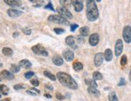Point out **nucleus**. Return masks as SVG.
Segmentation results:
<instances>
[{"mask_svg":"<svg viewBox=\"0 0 131 101\" xmlns=\"http://www.w3.org/2000/svg\"><path fill=\"white\" fill-rule=\"evenodd\" d=\"M93 80L96 81V80H101L103 79V76H102V74H101L100 72H94L93 74Z\"/></svg>","mask_w":131,"mask_h":101,"instance_id":"27","label":"nucleus"},{"mask_svg":"<svg viewBox=\"0 0 131 101\" xmlns=\"http://www.w3.org/2000/svg\"><path fill=\"white\" fill-rule=\"evenodd\" d=\"M78 42L79 43H81V44H83L84 42V38L83 37H81V39H80V36H78Z\"/></svg>","mask_w":131,"mask_h":101,"instance_id":"42","label":"nucleus"},{"mask_svg":"<svg viewBox=\"0 0 131 101\" xmlns=\"http://www.w3.org/2000/svg\"><path fill=\"white\" fill-rule=\"evenodd\" d=\"M31 83L32 85H33L34 87H38L39 85V80H38V79H36L31 80Z\"/></svg>","mask_w":131,"mask_h":101,"instance_id":"33","label":"nucleus"},{"mask_svg":"<svg viewBox=\"0 0 131 101\" xmlns=\"http://www.w3.org/2000/svg\"><path fill=\"white\" fill-rule=\"evenodd\" d=\"M1 101H11V100L10 98H6V99H3Z\"/></svg>","mask_w":131,"mask_h":101,"instance_id":"46","label":"nucleus"},{"mask_svg":"<svg viewBox=\"0 0 131 101\" xmlns=\"http://www.w3.org/2000/svg\"><path fill=\"white\" fill-rule=\"evenodd\" d=\"M52 62H53V63L56 65V66H62V65L64 64L63 58H61L60 56H58V55L53 57V58H52Z\"/></svg>","mask_w":131,"mask_h":101,"instance_id":"16","label":"nucleus"},{"mask_svg":"<svg viewBox=\"0 0 131 101\" xmlns=\"http://www.w3.org/2000/svg\"><path fill=\"white\" fill-rule=\"evenodd\" d=\"M96 1H97V2H101V0H96Z\"/></svg>","mask_w":131,"mask_h":101,"instance_id":"49","label":"nucleus"},{"mask_svg":"<svg viewBox=\"0 0 131 101\" xmlns=\"http://www.w3.org/2000/svg\"><path fill=\"white\" fill-rule=\"evenodd\" d=\"M2 66H3V63L0 62V67H2Z\"/></svg>","mask_w":131,"mask_h":101,"instance_id":"48","label":"nucleus"},{"mask_svg":"<svg viewBox=\"0 0 131 101\" xmlns=\"http://www.w3.org/2000/svg\"><path fill=\"white\" fill-rule=\"evenodd\" d=\"M0 77H2L3 79H5L7 80H11L15 78V76L12 73H11L8 70H6L1 71V73H0Z\"/></svg>","mask_w":131,"mask_h":101,"instance_id":"14","label":"nucleus"},{"mask_svg":"<svg viewBox=\"0 0 131 101\" xmlns=\"http://www.w3.org/2000/svg\"><path fill=\"white\" fill-rule=\"evenodd\" d=\"M56 11L58 12V14L64 17V19H72V15L70 11H69L66 7H58L56 8Z\"/></svg>","mask_w":131,"mask_h":101,"instance_id":"5","label":"nucleus"},{"mask_svg":"<svg viewBox=\"0 0 131 101\" xmlns=\"http://www.w3.org/2000/svg\"><path fill=\"white\" fill-rule=\"evenodd\" d=\"M27 94L31 95H32V96H35V95H36V93L32 92L31 91H27Z\"/></svg>","mask_w":131,"mask_h":101,"instance_id":"41","label":"nucleus"},{"mask_svg":"<svg viewBox=\"0 0 131 101\" xmlns=\"http://www.w3.org/2000/svg\"><path fill=\"white\" fill-rule=\"evenodd\" d=\"M19 32H14V33H13V37L14 38H16V37H17V36H19Z\"/></svg>","mask_w":131,"mask_h":101,"instance_id":"43","label":"nucleus"},{"mask_svg":"<svg viewBox=\"0 0 131 101\" xmlns=\"http://www.w3.org/2000/svg\"><path fill=\"white\" fill-rule=\"evenodd\" d=\"M7 5H9L11 7H21V3L19 1H16V0H3Z\"/></svg>","mask_w":131,"mask_h":101,"instance_id":"15","label":"nucleus"},{"mask_svg":"<svg viewBox=\"0 0 131 101\" xmlns=\"http://www.w3.org/2000/svg\"><path fill=\"white\" fill-rule=\"evenodd\" d=\"M86 15L88 19L91 22L95 21L99 17V11L94 0L86 1Z\"/></svg>","mask_w":131,"mask_h":101,"instance_id":"2","label":"nucleus"},{"mask_svg":"<svg viewBox=\"0 0 131 101\" xmlns=\"http://www.w3.org/2000/svg\"><path fill=\"white\" fill-rule=\"evenodd\" d=\"M31 50L34 54L39 55V56H43V57H48V53L44 48V47H43L40 44H36V45L32 46Z\"/></svg>","mask_w":131,"mask_h":101,"instance_id":"4","label":"nucleus"},{"mask_svg":"<svg viewBox=\"0 0 131 101\" xmlns=\"http://www.w3.org/2000/svg\"><path fill=\"white\" fill-rule=\"evenodd\" d=\"M44 96L46 97V98H48V99H51L52 98V95H49V94H44Z\"/></svg>","mask_w":131,"mask_h":101,"instance_id":"44","label":"nucleus"},{"mask_svg":"<svg viewBox=\"0 0 131 101\" xmlns=\"http://www.w3.org/2000/svg\"><path fill=\"white\" fill-rule=\"evenodd\" d=\"M54 32H56V34L60 35V34H62V33H64V32L65 31H64V29H63V28H54Z\"/></svg>","mask_w":131,"mask_h":101,"instance_id":"32","label":"nucleus"},{"mask_svg":"<svg viewBox=\"0 0 131 101\" xmlns=\"http://www.w3.org/2000/svg\"><path fill=\"white\" fill-rule=\"evenodd\" d=\"M16 1H19V0H16Z\"/></svg>","mask_w":131,"mask_h":101,"instance_id":"52","label":"nucleus"},{"mask_svg":"<svg viewBox=\"0 0 131 101\" xmlns=\"http://www.w3.org/2000/svg\"><path fill=\"white\" fill-rule=\"evenodd\" d=\"M29 1H31V2H34V0H29Z\"/></svg>","mask_w":131,"mask_h":101,"instance_id":"50","label":"nucleus"},{"mask_svg":"<svg viewBox=\"0 0 131 101\" xmlns=\"http://www.w3.org/2000/svg\"><path fill=\"white\" fill-rule=\"evenodd\" d=\"M43 74H44V76H46L47 78H48L49 79H51L52 81H56V77L54 74H52L51 72H49L48 70L43 71Z\"/></svg>","mask_w":131,"mask_h":101,"instance_id":"22","label":"nucleus"},{"mask_svg":"<svg viewBox=\"0 0 131 101\" xmlns=\"http://www.w3.org/2000/svg\"><path fill=\"white\" fill-rule=\"evenodd\" d=\"M123 39L126 43L131 42V28H130V26H125L124 28Z\"/></svg>","mask_w":131,"mask_h":101,"instance_id":"6","label":"nucleus"},{"mask_svg":"<svg viewBox=\"0 0 131 101\" xmlns=\"http://www.w3.org/2000/svg\"><path fill=\"white\" fill-rule=\"evenodd\" d=\"M129 81L131 82V70H130V72H129Z\"/></svg>","mask_w":131,"mask_h":101,"instance_id":"47","label":"nucleus"},{"mask_svg":"<svg viewBox=\"0 0 131 101\" xmlns=\"http://www.w3.org/2000/svg\"><path fill=\"white\" fill-rule=\"evenodd\" d=\"M122 50H123V43H122V40L121 39H118L116 41V44H115V54L117 57H119Z\"/></svg>","mask_w":131,"mask_h":101,"instance_id":"7","label":"nucleus"},{"mask_svg":"<svg viewBox=\"0 0 131 101\" xmlns=\"http://www.w3.org/2000/svg\"><path fill=\"white\" fill-rule=\"evenodd\" d=\"M104 58L106 62H110L113 58V52L110 48H107L104 53Z\"/></svg>","mask_w":131,"mask_h":101,"instance_id":"18","label":"nucleus"},{"mask_svg":"<svg viewBox=\"0 0 131 101\" xmlns=\"http://www.w3.org/2000/svg\"><path fill=\"white\" fill-rule=\"evenodd\" d=\"M45 8H46V9H49V10H52V11H54L55 10H54V8H53V7H52V4L51 3H49L48 5H46L45 6Z\"/></svg>","mask_w":131,"mask_h":101,"instance_id":"37","label":"nucleus"},{"mask_svg":"<svg viewBox=\"0 0 131 101\" xmlns=\"http://www.w3.org/2000/svg\"><path fill=\"white\" fill-rule=\"evenodd\" d=\"M73 7H74V9L76 12L81 11L84 8L82 0H74L73 1Z\"/></svg>","mask_w":131,"mask_h":101,"instance_id":"13","label":"nucleus"},{"mask_svg":"<svg viewBox=\"0 0 131 101\" xmlns=\"http://www.w3.org/2000/svg\"><path fill=\"white\" fill-rule=\"evenodd\" d=\"M2 52L5 56H11L12 54H13V50H12L11 48H8V47L3 48Z\"/></svg>","mask_w":131,"mask_h":101,"instance_id":"21","label":"nucleus"},{"mask_svg":"<svg viewBox=\"0 0 131 101\" xmlns=\"http://www.w3.org/2000/svg\"><path fill=\"white\" fill-rule=\"evenodd\" d=\"M34 75H35V73L33 71H28V72H26L25 74H24V76H25V78L27 79H31Z\"/></svg>","mask_w":131,"mask_h":101,"instance_id":"30","label":"nucleus"},{"mask_svg":"<svg viewBox=\"0 0 131 101\" xmlns=\"http://www.w3.org/2000/svg\"><path fill=\"white\" fill-rule=\"evenodd\" d=\"M103 60H104V54L102 53H98L94 57V65L97 67L100 66L103 63Z\"/></svg>","mask_w":131,"mask_h":101,"instance_id":"8","label":"nucleus"},{"mask_svg":"<svg viewBox=\"0 0 131 101\" xmlns=\"http://www.w3.org/2000/svg\"><path fill=\"white\" fill-rule=\"evenodd\" d=\"M7 15L11 18H17V17H19V16L23 15V11L11 8V9L7 10Z\"/></svg>","mask_w":131,"mask_h":101,"instance_id":"9","label":"nucleus"},{"mask_svg":"<svg viewBox=\"0 0 131 101\" xmlns=\"http://www.w3.org/2000/svg\"><path fill=\"white\" fill-rule=\"evenodd\" d=\"M84 82L90 87H94V88H97V84L95 83V81H94V80H92V79H85Z\"/></svg>","mask_w":131,"mask_h":101,"instance_id":"23","label":"nucleus"},{"mask_svg":"<svg viewBox=\"0 0 131 101\" xmlns=\"http://www.w3.org/2000/svg\"><path fill=\"white\" fill-rule=\"evenodd\" d=\"M45 87H46L48 90H50V91H53V87L52 85H49V84H46L45 85Z\"/></svg>","mask_w":131,"mask_h":101,"instance_id":"40","label":"nucleus"},{"mask_svg":"<svg viewBox=\"0 0 131 101\" xmlns=\"http://www.w3.org/2000/svg\"><path fill=\"white\" fill-rule=\"evenodd\" d=\"M80 33L84 36H87L89 34V28L88 27L81 28L80 29Z\"/></svg>","mask_w":131,"mask_h":101,"instance_id":"25","label":"nucleus"},{"mask_svg":"<svg viewBox=\"0 0 131 101\" xmlns=\"http://www.w3.org/2000/svg\"><path fill=\"white\" fill-rule=\"evenodd\" d=\"M20 70V66H18V65L15 64H12L11 66V71L12 73H19Z\"/></svg>","mask_w":131,"mask_h":101,"instance_id":"29","label":"nucleus"},{"mask_svg":"<svg viewBox=\"0 0 131 101\" xmlns=\"http://www.w3.org/2000/svg\"><path fill=\"white\" fill-rule=\"evenodd\" d=\"M19 66L20 67H23V68H25V69H28V68H31L32 65H31V62H29L28 60L23 59V60H21L19 62Z\"/></svg>","mask_w":131,"mask_h":101,"instance_id":"17","label":"nucleus"},{"mask_svg":"<svg viewBox=\"0 0 131 101\" xmlns=\"http://www.w3.org/2000/svg\"><path fill=\"white\" fill-rule=\"evenodd\" d=\"M23 32L24 34H26V35H31V30L30 29V28H23Z\"/></svg>","mask_w":131,"mask_h":101,"instance_id":"34","label":"nucleus"},{"mask_svg":"<svg viewBox=\"0 0 131 101\" xmlns=\"http://www.w3.org/2000/svg\"><path fill=\"white\" fill-rule=\"evenodd\" d=\"M108 98H109V101H118L117 95H116V93L114 92V91L109 92V94L108 95Z\"/></svg>","mask_w":131,"mask_h":101,"instance_id":"24","label":"nucleus"},{"mask_svg":"<svg viewBox=\"0 0 131 101\" xmlns=\"http://www.w3.org/2000/svg\"><path fill=\"white\" fill-rule=\"evenodd\" d=\"M65 41H66V44H68V45H69L72 48H73V49H76L77 47H78L77 46V44H76V42H75L74 37H73L72 36H68V37L66 38V40H65Z\"/></svg>","mask_w":131,"mask_h":101,"instance_id":"10","label":"nucleus"},{"mask_svg":"<svg viewBox=\"0 0 131 101\" xmlns=\"http://www.w3.org/2000/svg\"><path fill=\"white\" fill-rule=\"evenodd\" d=\"M24 86L23 84H17V85H15L14 86V89L15 90H21V89H23Z\"/></svg>","mask_w":131,"mask_h":101,"instance_id":"35","label":"nucleus"},{"mask_svg":"<svg viewBox=\"0 0 131 101\" xmlns=\"http://www.w3.org/2000/svg\"><path fill=\"white\" fill-rule=\"evenodd\" d=\"M0 81H1V79H0Z\"/></svg>","mask_w":131,"mask_h":101,"instance_id":"53","label":"nucleus"},{"mask_svg":"<svg viewBox=\"0 0 131 101\" xmlns=\"http://www.w3.org/2000/svg\"><path fill=\"white\" fill-rule=\"evenodd\" d=\"M9 92V88H8L6 85L2 84L0 85V93H2L3 95H7Z\"/></svg>","mask_w":131,"mask_h":101,"instance_id":"20","label":"nucleus"},{"mask_svg":"<svg viewBox=\"0 0 131 101\" xmlns=\"http://www.w3.org/2000/svg\"><path fill=\"white\" fill-rule=\"evenodd\" d=\"M88 91H89V93L90 95H94V96H99L100 95V91L97 90V88H94V87H89V88H88Z\"/></svg>","mask_w":131,"mask_h":101,"instance_id":"19","label":"nucleus"},{"mask_svg":"<svg viewBox=\"0 0 131 101\" xmlns=\"http://www.w3.org/2000/svg\"><path fill=\"white\" fill-rule=\"evenodd\" d=\"M73 68H74L75 70L79 71V70H82V69H83V65H82V63H81V62H76L75 63H73Z\"/></svg>","mask_w":131,"mask_h":101,"instance_id":"28","label":"nucleus"},{"mask_svg":"<svg viewBox=\"0 0 131 101\" xmlns=\"http://www.w3.org/2000/svg\"><path fill=\"white\" fill-rule=\"evenodd\" d=\"M77 28H78V24H76V23L71 24V31L72 32H74Z\"/></svg>","mask_w":131,"mask_h":101,"instance_id":"38","label":"nucleus"},{"mask_svg":"<svg viewBox=\"0 0 131 101\" xmlns=\"http://www.w3.org/2000/svg\"><path fill=\"white\" fill-rule=\"evenodd\" d=\"M63 57L67 62H72L74 58V53L71 50H65L63 53Z\"/></svg>","mask_w":131,"mask_h":101,"instance_id":"12","label":"nucleus"},{"mask_svg":"<svg viewBox=\"0 0 131 101\" xmlns=\"http://www.w3.org/2000/svg\"><path fill=\"white\" fill-rule=\"evenodd\" d=\"M31 91H36L37 93H39V91L37 90V89H35V88H31Z\"/></svg>","mask_w":131,"mask_h":101,"instance_id":"45","label":"nucleus"},{"mask_svg":"<svg viewBox=\"0 0 131 101\" xmlns=\"http://www.w3.org/2000/svg\"><path fill=\"white\" fill-rule=\"evenodd\" d=\"M123 85H125V80L123 78H121L120 83H118V86H123Z\"/></svg>","mask_w":131,"mask_h":101,"instance_id":"39","label":"nucleus"},{"mask_svg":"<svg viewBox=\"0 0 131 101\" xmlns=\"http://www.w3.org/2000/svg\"><path fill=\"white\" fill-rule=\"evenodd\" d=\"M48 21L58 23V24H64V25H68L69 22L66 19H64L62 16H60V15H51L48 16Z\"/></svg>","mask_w":131,"mask_h":101,"instance_id":"3","label":"nucleus"},{"mask_svg":"<svg viewBox=\"0 0 131 101\" xmlns=\"http://www.w3.org/2000/svg\"><path fill=\"white\" fill-rule=\"evenodd\" d=\"M60 3L61 7H67L71 5L72 0H60Z\"/></svg>","mask_w":131,"mask_h":101,"instance_id":"26","label":"nucleus"},{"mask_svg":"<svg viewBox=\"0 0 131 101\" xmlns=\"http://www.w3.org/2000/svg\"><path fill=\"white\" fill-rule=\"evenodd\" d=\"M0 98H1V93H0Z\"/></svg>","mask_w":131,"mask_h":101,"instance_id":"51","label":"nucleus"},{"mask_svg":"<svg viewBox=\"0 0 131 101\" xmlns=\"http://www.w3.org/2000/svg\"><path fill=\"white\" fill-rule=\"evenodd\" d=\"M89 41V44H91L92 46H96L98 44V42H99V35H98L97 33L92 34L91 36H90Z\"/></svg>","mask_w":131,"mask_h":101,"instance_id":"11","label":"nucleus"},{"mask_svg":"<svg viewBox=\"0 0 131 101\" xmlns=\"http://www.w3.org/2000/svg\"><path fill=\"white\" fill-rule=\"evenodd\" d=\"M56 97L57 99H58L59 100H62V99H64L65 97L62 95V94H60V93H59V92H57V93H56Z\"/></svg>","mask_w":131,"mask_h":101,"instance_id":"36","label":"nucleus"},{"mask_svg":"<svg viewBox=\"0 0 131 101\" xmlns=\"http://www.w3.org/2000/svg\"><path fill=\"white\" fill-rule=\"evenodd\" d=\"M127 63V57L126 55H123L121 57V66H125Z\"/></svg>","mask_w":131,"mask_h":101,"instance_id":"31","label":"nucleus"},{"mask_svg":"<svg viewBox=\"0 0 131 101\" xmlns=\"http://www.w3.org/2000/svg\"><path fill=\"white\" fill-rule=\"evenodd\" d=\"M56 77L59 79L60 83L65 87L71 89V90H76L78 88V85H77L76 81L69 74H66V73L58 72L56 74Z\"/></svg>","mask_w":131,"mask_h":101,"instance_id":"1","label":"nucleus"}]
</instances>
